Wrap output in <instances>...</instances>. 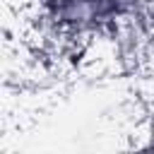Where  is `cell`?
Listing matches in <instances>:
<instances>
[{
  "mask_svg": "<svg viewBox=\"0 0 154 154\" xmlns=\"http://www.w3.org/2000/svg\"><path fill=\"white\" fill-rule=\"evenodd\" d=\"M58 12H70V10H91L94 14H108L116 10V0H48Z\"/></svg>",
  "mask_w": 154,
  "mask_h": 154,
  "instance_id": "1",
  "label": "cell"
}]
</instances>
